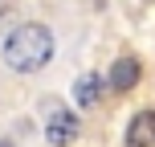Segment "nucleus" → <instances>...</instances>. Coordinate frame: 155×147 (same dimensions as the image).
<instances>
[{
	"label": "nucleus",
	"mask_w": 155,
	"mask_h": 147,
	"mask_svg": "<svg viewBox=\"0 0 155 147\" xmlns=\"http://www.w3.org/2000/svg\"><path fill=\"white\" fill-rule=\"evenodd\" d=\"M53 49H57V41H53V29H49V25H41V21H21V25L4 37L0 53H4V65H8L12 74L33 78V74H41L49 62H53Z\"/></svg>",
	"instance_id": "1"
},
{
	"label": "nucleus",
	"mask_w": 155,
	"mask_h": 147,
	"mask_svg": "<svg viewBox=\"0 0 155 147\" xmlns=\"http://www.w3.org/2000/svg\"><path fill=\"white\" fill-rule=\"evenodd\" d=\"M78 131H82V123H78V115L70 106H49V115H45V139H49V147H70L78 139Z\"/></svg>",
	"instance_id": "2"
},
{
	"label": "nucleus",
	"mask_w": 155,
	"mask_h": 147,
	"mask_svg": "<svg viewBox=\"0 0 155 147\" xmlns=\"http://www.w3.org/2000/svg\"><path fill=\"white\" fill-rule=\"evenodd\" d=\"M139 82H143V62H139V57H118V62L110 65V74H106V86L118 90V94L135 90Z\"/></svg>",
	"instance_id": "3"
},
{
	"label": "nucleus",
	"mask_w": 155,
	"mask_h": 147,
	"mask_svg": "<svg viewBox=\"0 0 155 147\" xmlns=\"http://www.w3.org/2000/svg\"><path fill=\"white\" fill-rule=\"evenodd\" d=\"M123 143H127V147H155V106L139 110V115L127 123Z\"/></svg>",
	"instance_id": "4"
},
{
	"label": "nucleus",
	"mask_w": 155,
	"mask_h": 147,
	"mask_svg": "<svg viewBox=\"0 0 155 147\" xmlns=\"http://www.w3.org/2000/svg\"><path fill=\"white\" fill-rule=\"evenodd\" d=\"M102 90H106V78L94 74V70L74 78V102L82 110H94V106H98V102H102Z\"/></svg>",
	"instance_id": "5"
},
{
	"label": "nucleus",
	"mask_w": 155,
	"mask_h": 147,
	"mask_svg": "<svg viewBox=\"0 0 155 147\" xmlns=\"http://www.w3.org/2000/svg\"><path fill=\"white\" fill-rule=\"evenodd\" d=\"M0 147H12V139H0Z\"/></svg>",
	"instance_id": "6"
}]
</instances>
